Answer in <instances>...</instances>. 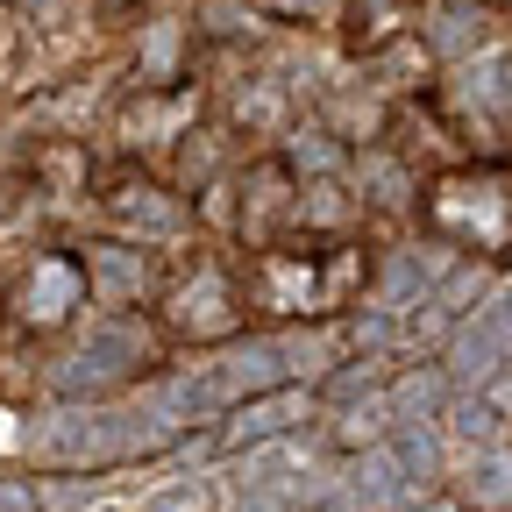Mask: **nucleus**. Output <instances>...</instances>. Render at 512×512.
<instances>
[{
    "instance_id": "nucleus-6",
    "label": "nucleus",
    "mask_w": 512,
    "mask_h": 512,
    "mask_svg": "<svg viewBox=\"0 0 512 512\" xmlns=\"http://www.w3.org/2000/svg\"><path fill=\"white\" fill-rule=\"evenodd\" d=\"M93 278H86V256H64V249H43L22 264V278L8 285V306L29 335H57V328H72L79 306H86Z\"/></svg>"
},
{
    "instance_id": "nucleus-7",
    "label": "nucleus",
    "mask_w": 512,
    "mask_h": 512,
    "mask_svg": "<svg viewBox=\"0 0 512 512\" xmlns=\"http://www.w3.org/2000/svg\"><path fill=\"white\" fill-rule=\"evenodd\" d=\"M128 235H178L185 228V192L178 185H164L157 171H136V185H107V200H100Z\"/></svg>"
},
{
    "instance_id": "nucleus-1",
    "label": "nucleus",
    "mask_w": 512,
    "mask_h": 512,
    "mask_svg": "<svg viewBox=\"0 0 512 512\" xmlns=\"http://www.w3.org/2000/svg\"><path fill=\"white\" fill-rule=\"evenodd\" d=\"M242 285L256 320H335L370 285V249L342 235H306L242 256Z\"/></svg>"
},
{
    "instance_id": "nucleus-5",
    "label": "nucleus",
    "mask_w": 512,
    "mask_h": 512,
    "mask_svg": "<svg viewBox=\"0 0 512 512\" xmlns=\"http://www.w3.org/2000/svg\"><path fill=\"white\" fill-rule=\"evenodd\" d=\"M192 128H200V79H178V86H136L114 107V143L136 157V164H164Z\"/></svg>"
},
{
    "instance_id": "nucleus-4",
    "label": "nucleus",
    "mask_w": 512,
    "mask_h": 512,
    "mask_svg": "<svg viewBox=\"0 0 512 512\" xmlns=\"http://www.w3.org/2000/svg\"><path fill=\"white\" fill-rule=\"evenodd\" d=\"M299 214H306V178H299V164H292L278 143H271V150H256L249 171H242L235 242H242L249 256H256V249H278V242H292Z\"/></svg>"
},
{
    "instance_id": "nucleus-10",
    "label": "nucleus",
    "mask_w": 512,
    "mask_h": 512,
    "mask_svg": "<svg viewBox=\"0 0 512 512\" xmlns=\"http://www.w3.org/2000/svg\"><path fill=\"white\" fill-rule=\"evenodd\" d=\"M420 512H463V498H448V491H441V498H427Z\"/></svg>"
},
{
    "instance_id": "nucleus-9",
    "label": "nucleus",
    "mask_w": 512,
    "mask_h": 512,
    "mask_svg": "<svg viewBox=\"0 0 512 512\" xmlns=\"http://www.w3.org/2000/svg\"><path fill=\"white\" fill-rule=\"evenodd\" d=\"M491 406H498V413L512 420V377H498V384H491Z\"/></svg>"
},
{
    "instance_id": "nucleus-8",
    "label": "nucleus",
    "mask_w": 512,
    "mask_h": 512,
    "mask_svg": "<svg viewBox=\"0 0 512 512\" xmlns=\"http://www.w3.org/2000/svg\"><path fill=\"white\" fill-rule=\"evenodd\" d=\"M29 185L43 192V200H79V192L93 185V164L79 143H36L29 150Z\"/></svg>"
},
{
    "instance_id": "nucleus-3",
    "label": "nucleus",
    "mask_w": 512,
    "mask_h": 512,
    "mask_svg": "<svg viewBox=\"0 0 512 512\" xmlns=\"http://www.w3.org/2000/svg\"><path fill=\"white\" fill-rule=\"evenodd\" d=\"M150 320L171 335V342H192V349H214V342H235L242 328H249V285H242V264H228V256H214V249H200L192 242L178 264H171V278L157 285V299H150Z\"/></svg>"
},
{
    "instance_id": "nucleus-11",
    "label": "nucleus",
    "mask_w": 512,
    "mask_h": 512,
    "mask_svg": "<svg viewBox=\"0 0 512 512\" xmlns=\"http://www.w3.org/2000/svg\"><path fill=\"white\" fill-rule=\"evenodd\" d=\"M8 320H15V306H8V285H0V328H8Z\"/></svg>"
},
{
    "instance_id": "nucleus-2",
    "label": "nucleus",
    "mask_w": 512,
    "mask_h": 512,
    "mask_svg": "<svg viewBox=\"0 0 512 512\" xmlns=\"http://www.w3.org/2000/svg\"><path fill=\"white\" fill-rule=\"evenodd\" d=\"M420 221H427L434 242L484 256V264H505L512 256V164L505 157L441 164L420 185Z\"/></svg>"
}]
</instances>
